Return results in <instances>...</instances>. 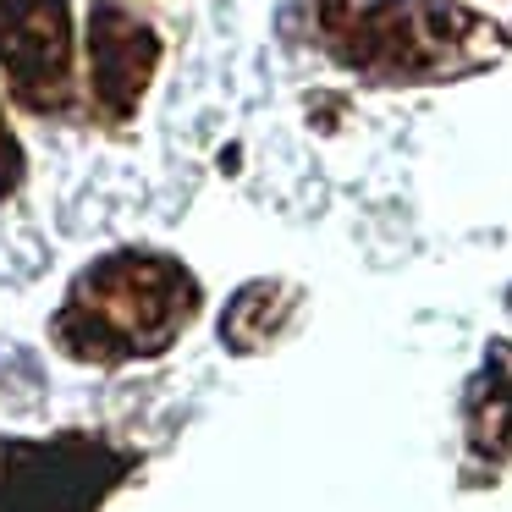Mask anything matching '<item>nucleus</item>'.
Listing matches in <instances>:
<instances>
[{
	"instance_id": "f257e3e1",
	"label": "nucleus",
	"mask_w": 512,
	"mask_h": 512,
	"mask_svg": "<svg viewBox=\"0 0 512 512\" xmlns=\"http://www.w3.org/2000/svg\"><path fill=\"white\" fill-rule=\"evenodd\" d=\"M61 0H0V61L28 105H50L67 78V34Z\"/></svg>"
},
{
	"instance_id": "f03ea898",
	"label": "nucleus",
	"mask_w": 512,
	"mask_h": 512,
	"mask_svg": "<svg viewBox=\"0 0 512 512\" xmlns=\"http://www.w3.org/2000/svg\"><path fill=\"white\" fill-rule=\"evenodd\" d=\"M12 177H17V149H12V138H6V127H0V193L12 188Z\"/></svg>"
}]
</instances>
